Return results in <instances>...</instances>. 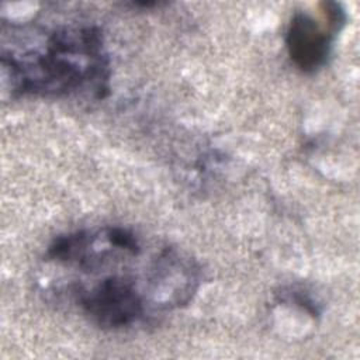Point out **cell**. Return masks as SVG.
Returning <instances> with one entry per match:
<instances>
[{"label": "cell", "mask_w": 360, "mask_h": 360, "mask_svg": "<svg viewBox=\"0 0 360 360\" xmlns=\"http://www.w3.org/2000/svg\"><path fill=\"white\" fill-rule=\"evenodd\" d=\"M13 93L62 97L90 86L97 98L108 93V58L101 31L94 25H60L45 32L39 48L1 51Z\"/></svg>", "instance_id": "1"}, {"label": "cell", "mask_w": 360, "mask_h": 360, "mask_svg": "<svg viewBox=\"0 0 360 360\" xmlns=\"http://www.w3.org/2000/svg\"><path fill=\"white\" fill-rule=\"evenodd\" d=\"M73 294L83 314L101 328L131 326L145 312V298L128 276H105L90 288L75 285Z\"/></svg>", "instance_id": "2"}, {"label": "cell", "mask_w": 360, "mask_h": 360, "mask_svg": "<svg viewBox=\"0 0 360 360\" xmlns=\"http://www.w3.org/2000/svg\"><path fill=\"white\" fill-rule=\"evenodd\" d=\"M335 35L330 30L322 28L311 15L295 13L285 34V46L291 62L301 72H316L326 63Z\"/></svg>", "instance_id": "3"}, {"label": "cell", "mask_w": 360, "mask_h": 360, "mask_svg": "<svg viewBox=\"0 0 360 360\" xmlns=\"http://www.w3.org/2000/svg\"><path fill=\"white\" fill-rule=\"evenodd\" d=\"M281 300L287 301V302H292V304L301 307L311 316H318L321 314V309H319L318 304L305 291L295 290V288L284 291V292H281Z\"/></svg>", "instance_id": "4"}]
</instances>
